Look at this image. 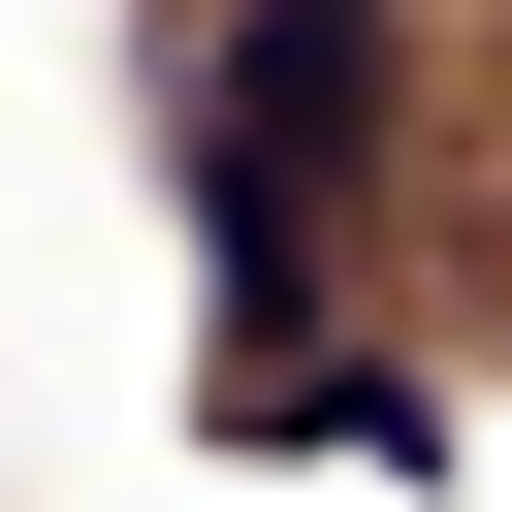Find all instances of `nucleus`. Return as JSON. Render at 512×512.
I'll use <instances>...</instances> for the list:
<instances>
[{"label":"nucleus","instance_id":"1","mask_svg":"<svg viewBox=\"0 0 512 512\" xmlns=\"http://www.w3.org/2000/svg\"><path fill=\"white\" fill-rule=\"evenodd\" d=\"M384 96H416V0H160V128H192V224H224V320L320 288Z\"/></svg>","mask_w":512,"mask_h":512}]
</instances>
